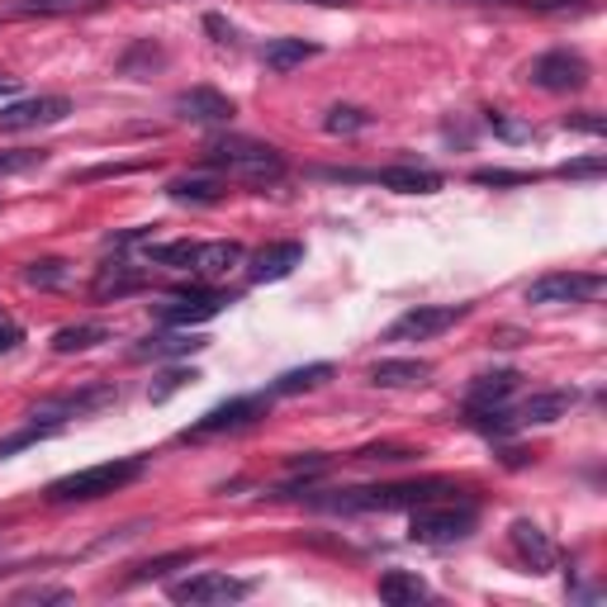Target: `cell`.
<instances>
[{
  "instance_id": "obj_36",
  "label": "cell",
  "mask_w": 607,
  "mask_h": 607,
  "mask_svg": "<svg viewBox=\"0 0 607 607\" xmlns=\"http://www.w3.org/2000/svg\"><path fill=\"white\" fill-rule=\"evenodd\" d=\"M24 342V332H20V324H14V318L6 314V309H0V356H6V351H14V347H20Z\"/></svg>"
},
{
  "instance_id": "obj_38",
  "label": "cell",
  "mask_w": 607,
  "mask_h": 607,
  "mask_svg": "<svg viewBox=\"0 0 607 607\" xmlns=\"http://www.w3.org/2000/svg\"><path fill=\"white\" fill-rule=\"evenodd\" d=\"M489 129H498V133H504V138H531V123H513L508 115H489Z\"/></svg>"
},
{
  "instance_id": "obj_7",
  "label": "cell",
  "mask_w": 607,
  "mask_h": 607,
  "mask_svg": "<svg viewBox=\"0 0 607 607\" xmlns=\"http://www.w3.org/2000/svg\"><path fill=\"white\" fill-rule=\"evenodd\" d=\"M588 77H594V71H588V62L579 58V52H569V48H550V52H541V58L527 67V81L541 86V91H550V96L584 91Z\"/></svg>"
},
{
  "instance_id": "obj_30",
  "label": "cell",
  "mask_w": 607,
  "mask_h": 607,
  "mask_svg": "<svg viewBox=\"0 0 607 607\" xmlns=\"http://www.w3.org/2000/svg\"><path fill=\"white\" fill-rule=\"evenodd\" d=\"M324 129L328 133H361V129H370V115L356 110V105H332L328 119H324Z\"/></svg>"
},
{
  "instance_id": "obj_12",
  "label": "cell",
  "mask_w": 607,
  "mask_h": 607,
  "mask_svg": "<svg viewBox=\"0 0 607 607\" xmlns=\"http://www.w3.org/2000/svg\"><path fill=\"white\" fill-rule=\"evenodd\" d=\"M71 115L67 96H29L14 100L0 110V133H24V129H48V123H62Z\"/></svg>"
},
{
  "instance_id": "obj_18",
  "label": "cell",
  "mask_w": 607,
  "mask_h": 607,
  "mask_svg": "<svg viewBox=\"0 0 607 607\" xmlns=\"http://www.w3.org/2000/svg\"><path fill=\"white\" fill-rule=\"evenodd\" d=\"M523 375L517 370H494V375H479L466 395V414H485V408H508V399L517 395Z\"/></svg>"
},
{
  "instance_id": "obj_4",
  "label": "cell",
  "mask_w": 607,
  "mask_h": 607,
  "mask_svg": "<svg viewBox=\"0 0 607 607\" xmlns=\"http://www.w3.org/2000/svg\"><path fill=\"white\" fill-rule=\"evenodd\" d=\"M479 527V508L475 504H451V498H437V504H422L408 517V537L422 546H451L466 541Z\"/></svg>"
},
{
  "instance_id": "obj_37",
  "label": "cell",
  "mask_w": 607,
  "mask_h": 607,
  "mask_svg": "<svg viewBox=\"0 0 607 607\" xmlns=\"http://www.w3.org/2000/svg\"><path fill=\"white\" fill-rule=\"evenodd\" d=\"M418 451H408V446H370V451H361L356 460H414Z\"/></svg>"
},
{
  "instance_id": "obj_22",
  "label": "cell",
  "mask_w": 607,
  "mask_h": 607,
  "mask_svg": "<svg viewBox=\"0 0 607 607\" xmlns=\"http://www.w3.org/2000/svg\"><path fill=\"white\" fill-rule=\"evenodd\" d=\"M375 594H380L389 607H414L427 598V584H422V575H414V569H385L380 584H375Z\"/></svg>"
},
{
  "instance_id": "obj_23",
  "label": "cell",
  "mask_w": 607,
  "mask_h": 607,
  "mask_svg": "<svg viewBox=\"0 0 607 607\" xmlns=\"http://www.w3.org/2000/svg\"><path fill=\"white\" fill-rule=\"evenodd\" d=\"M432 366L427 361H375L370 366V385L380 389H414V385H427Z\"/></svg>"
},
{
  "instance_id": "obj_2",
  "label": "cell",
  "mask_w": 607,
  "mask_h": 607,
  "mask_svg": "<svg viewBox=\"0 0 607 607\" xmlns=\"http://www.w3.org/2000/svg\"><path fill=\"white\" fill-rule=\"evenodd\" d=\"M148 470L142 456H119V460H105V466H86V470H71L62 479L48 485V504H91V498L105 494H119L123 485H133Z\"/></svg>"
},
{
  "instance_id": "obj_43",
  "label": "cell",
  "mask_w": 607,
  "mask_h": 607,
  "mask_svg": "<svg viewBox=\"0 0 607 607\" xmlns=\"http://www.w3.org/2000/svg\"><path fill=\"white\" fill-rule=\"evenodd\" d=\"M295 6H324V10H337V6H356V0H295Z\"/></svg>"
},
{
  "instance_id": "obj_14",
  "label": "cell",
  "mask_w": 607,
  "mask_h": 607,
  "mask_svg": "<svg viewBox=\"0 0 607 607\" xmlns=\"http://www.w3.org/2000/svg\"><path fill=\"white\" fill-rule=\"evenodd\" d=\"M513 550H517V560H523L531 575H550V569L560 565L556 541H550L537 523H527V517H523V523H513Z\"/></svg>"
},
{
  "instance_id": "obj_31",
  "label": "cell",
  "mask_w": 607,
  "mask_h": 607,
  "mask_svg": "<svg viewBox=\"0 0 607 607\" xmlns=\"http://www.w3.org/2000/svg\"><path fill=\"white\" fill-rule=\"evenodd\" d=\"M43 162H48L43 148H6L0 152V176H20V171H33Z\"/></svg>"
},
{
  "instance_id": "obj_26",
  "label": "cell",
  "mask_w": 607,
  "mask_h": 607,
  "mask_svg": "<svg viewBox=\"0 0 607 607\" xmlns=\"http://www.w3.org/2000/svg\"><path fill=\"white\" fill-rule=\"evenodd\" d=\"M100 342H110V328H100V324H67V328L52 332V351H58V356L91 351Z\"/></svg>"
},
{
  "instance_id": "obj_21",
  "label": "cell",
  "mask_w": 607,
  "mask_h": 607,
  "mask_svg": "<svg viewBox=\"0 0 607 607\" xmlns=\"http://www.w3.org/2000/svg\"><path fill=\"white\" fill-rule=\"evenodd\" d=\"M167 195L176 205H219L228 195V181L223 176H176L167 181Z\"/></svg>"
},
{
  "instance_id": "obj_19",
  "label": "cell",
  "mask_w": 607,
  "mask_h": 607,
  "mask_svg": "<svg viewBox=\"0 0 607 607\" xmlns=\"http://www.w3.org/2000/svg\"><path fill=\"white\" fill-rule=\"evenodd\" d=\"M242 242L233 238H223V242H200L195 247V261H190V276H200V280H213V276H228L233 266H242Z\"/></svg>"
},
{
  "instance_id": "obj_35",
  "label": "cell",
  "mask_w": 607,
  "mask_h": 607,
  "mask_svg": "<svg viewBox=\"0 0 607 607\" xmlns=\"http://www.w3.org/2000/svg\"><path fill=\"white\" fill-rule=\"evenodd\" d=\"M527 171H475V186H527Z\"/></svg>"
},
{
  "instance_id": "obj_34",
  "label": "cell",
  "mask_w": 607,
  "mask_h": 607,
  "mask_svg": "<svg viewBox=\"0 0 607 607\" xmlns=\"http://www.w3.org/2000/svg\"><path fill=\"white\" fill-rule=\"evenodd\" d=\"M52 432H58V427H48V422H29L24 432H14V437H6V441H0V460H6V456H14V451H24V446H33V441H48Z\"/></svg>"
},
{
  "instance_id": "obj_15",
  "label": "cell",
  "mask_w": 607,
  "mask_h": 607,
  "mask_svg": "<svg viewBox=\"0 0 607 607\" xmlns=\"http://www.w3.org/2000/svg\"><path fill=\"white\" fill-rule=\"evenodd\" d=\"M209 337H200L195 328H171V332H157V337H142V342H133V361H171V356H195L205 351Z\"/></svg>"
},
{
  "instance_id": "obj_25",
  "label": "cell",
  "mask_w": 607,
  "mask_h": 607,
  "mask_svg": "<svg viewBox=\"0 0 607 607\" xmlns=\"http://www.w3.org/2000/svg\"><path fill=\"white\" fill-rule=\"evenodd\" d=\"M309 58H318V43H304V39H271L261 48V62L271 67V71H295V67H304Z\"/></svg>"
},
{
  "instance_id": "obj_24",
  "label": "cell",
  "mask_w": 607,
  "mask_h": 607,
  "mask_svg": "<svg viewBox=\"0 0 607 607\" xmlns=\"http://www.w3.org/2000/svg\"><path fill=\"white\" fill-rule=\"evenodd\" d=\"M328 380H332V366H328V361H314V366H299V370L276 375L266 395H271V399H285V395H304V389H318V385H328Z\"/></svg>"
},
{
  "instance_id": "obj_11",
  "label": "cell",
  "mask_w": 607,
  "mask_h": 607,
  "mask_svg": "<svg viewBox=\"0 0 607 607\" xmlns=\"http://www.w3.org/2000/svg\"><path fill=\"white\" fill-rule=\"evenodd\" d=\"M337 181H375L385 190H399V195H437L446 181L441 171L432 167H418V162H399V167H380V171H332Z\"/></svg>"
},
{
  "instance_id": "obj_40",
  "label": "cell",
  "mask_w": 607,
  "mask_h": 607,
  "mask_svg": "<svg viewBox=\"0 0 607 607\" xmlns=\"http://www.w3.org/2000/svg\"><path fill=\"white\" fill-rule=\"evenodd\" d=\"M603 171H607L603 157H588V162H565L560 167V176H603Z\"/></svg>"
},
{
  "instance_id": "obj_8",
  "label": "cell",
  "mask_w": 607,
  "mask_h": 607,
  "mask_svg": "<svg viewBox=\"0 0 607 607\" xmlns=\"http://www.w3.org/2000/svg\"><path fill=\"white\" fill-rule=\"evenodd\" d=\"M247 594H252V584L247 579L213 575V569H200V575L171 584V603H190V607H223V603H238Z\"/></svg>"
},
{
  "instance_id": "obj_5",
  "label": "cell",
  "mask_w": 607,
  "mask_h": 607,
  "mask_svg": "<svg viewBox=\"0 0 607 607\" xmlns=\"http://www.w3.org/2000/svg\"><path fill=\"white\" fill-rule=\"evenodd\" d=\"M266 408H271V395H242V399H228V404H213L209 414L195 418L181 441H205V437H223V432H242V427H252L266 418Z\"/></svg>"
},
{
  "instance_id": "obj_44",
  "label": "cell",
  "mask_w": 607,
  "mask_h": 607,
  "mask_svg": "<svg viewBox=\"0 0 607 607\" xmlns=\"http://www.w3.org/2000/svg\"><path fill=\"white\" fill-rule=\"evenodd\" d=\"M20 91V77H6V71H0V96H14Z\"/></svg>"
},
{
  "instance_id": "obj_6",
  "label": "cell",
  "mask_w": 607,
  "mask_h": 607,
  "mask_svg": "<svg viewBox=\"0 0 607 607\" xmlns=\"http://www.w3.org/2000/svg\"><path fill=\"white\" fill-rule=\"evenodd\" d=\"M466 314L470 304H418V309H408L389 324L385 342H427V337H441L446 328H456Z\"/></svg>"
},
{
  "instance_id": "obj_1",
  "label": "cell",
  "mask_w": 607,
  "mask_h": 607,
  "mask_svg": "<svg viewBox=\"0 0 607 607\" xmlns=\"http://www.w3.org/2000/svg\"><path fill=\"white\" fill-rule=\"evenodd\" d=\"M451 494L446 479H414V485H375V489H347L337 498H318L324 508L337 513H414L422 504H437V498Z\"/></svg>"
},
{
  "instance_id": "obj_10",
  "label": "cell",
  "mask_w": 607,
  "mask_h": 607,
  "mask_svg": "<svg viewBox=\"0 0 607 607\" xmlns=\"http://www.w3.org/2000/svg\"><path fill=\"white\" fill-rule=\"evenodd\" d=\"M228 304H233V295H228V290L190 285V290H181L171 304H162V324L167 328H200V324H209V318H219Z\"/></svg>"
},
{
  "instance_id": "obj_27",
  "label": "cell",
  "mask_w": 607,
  "mask_h": 607,
  "mask_svg": "<svg viewBox=\"0 0 607 607\" xmlns=\"http://www.w3.org/2000/svg\"><path fill=\"white\" fill-rule=\"evenodd\" d=\"M195 247H200V242H190V238H181V242H152L148 252H142V261H152V266H171V271H190Z\"/></svg>"
},
{
  "instance_id": "obj_17",
  "label": "cell",
  "mask_w": 607,
  "mask_h": 607,
  "mask_svg": "<svg viewBox=\"0 0 607 607\" xmlns=\"http://www.w3.org/2000/svg\"><path fill=\"white\" fill-rule=\"evenodd\" d=\"M304 261V242H271L247 261V280L252 285H271V280H285Z\"/></svg>"
},
{
  "instance_id": "obj_33",
  "label": "cell",
  "mask_w": 607,
  "mask_h": 607,
  "mask_svg": "<svg viewBox=\"0 0 607 607\" xmlns=\"http://www.w3.org/2000/svg\"><path fill=\"white\" fill-rule=\"evenodd\" d=\"M67 280V261H29L24 266V285H39V290H52V285Z\"/></svg>"
},
{
  "instance_id": "obj_42",
  "label": "cell",
  "mask_w": 607,
  "mask_h": 607,
  "mask_svg": "<svg viewBox=\"0 0 607 607\" xmlns=\"http://www.w3.org/2000/svg\"><path fill=\"white\" fill-rule=\"evenodd\" d=\"M205 29H209V33H219V43H238V33H233V24H223V20H219V14H209V20H205Z\"/></svg>"
},
{
  "instance_id": "obj_32",
  "label": "cell",
  "mask_w": 607,
  "mask_h": 607,
  "mask_svg": "<svg viewBox=\"0 0 607 607\" xmlns=\"http://www.w3.org/2000/svg\"><path fill=\"white\" fill-rule=\"evenodd\" d=\"M195 380H200V375H195V370H186V366H171V370L162 375V380H157V385L148 389V399H152V404H167L171 395H181V389H186V385H195Z\"/></svg>"
},
{
  "instance_id": "obj_3",
  "label": "cell",
  "mask_w": 607,
  "mask_h": 607,
  "mask_svg": "<svg viewBox=\"0 0 607 607\" xmlns=\"http://www.w3.org/2000/svg\"><path fill=\"white\" fill-rule=\"evenodd\" d=\"M205 167L228 171V176H247V181H280L285 157H280V148L257 142V138H213V142H205Z\"/></svg>"
},
{
  "instance_id": "obj_29",
  "label": "cell",
  "mask_w": 607,
  "mask_h": 607,
  "mask_svg": "<svg viewBox=\"0 0 607 607\" xmlns=\"http://www.w3.org/2000/svg\"><path fill=\"white\" fill-rule=\"evenodd\" d=\"M96 6H105V0H14V14H77Z\"/></svg>"
},
{
  "instance_id": "obj_13",
  "label": "cell",
  "mask_w": 607,
  "mask_h": 607,
  "mask_svg": "<svg viewBox=\"0 0 607 607\" xmlns=\"http://www.w3.org/2000/svg\"><path fill=\"white\" fill-rule=\"evenodd\" d=\"M171 115L186 119V123H228L238 115V105L223 91H213V86H190V91H181L171 100Z\"/></svg>"
},
{
  "instance_id": "obj_41",
  "label": "cell",
  "mask_w": 607,
  "mask_h": 607,
  "mask_svg": "<svg viewBox=\"0 0 607 607\" xmlns=\"http://www.w3.org/2000/svg\"><path fill=\"white\" fill-rule=\"evenodd\" d=\"M565 129H584V133H603V129H607V119H598V115H569V119H565Z\"/></svg>"
},
{
  "instance_id": "obj_28",
  "label": "cell",
  "mask_w": 607,
  "mask_h": 607,
  "mask_svg": "<svg viewBox=\"0 0 607 607\" xmlns=\"http://www.w3.org/2000/svg\"><path fill=\"white\" fill-rule=\"evenodd\" d=\"M200 560V550H171V556H157V560H148V565H138L133 575H129V584H148V579H167L171 569H181V565H195Z\"/></svg>"
},
{
  "instance_id": "obj_39",
  "label": "cell",
  "mask_w": 607,
  "mask_h": 607,
  "mask_svg": "<svg viewBox=\"0 0 607 607\" xmlns=\"http://www.w3.org/2000/svg\"><path fill=\"white\" fill-rule=\"evenodd\" d=\"M71 594L67 588H24L20 594V603H67Z\"/></svg>"
},
{
  "instance_id": "obj_20",
  "label": "cell",
  "mask_w": 607,
  "mask_h": 607,
  "mask_svg": "<svg viewBox=\"0 0 607 607\" xmlns=\"http://www.w3.org/2000/svg\"><path fill=\"white\" fill-rule=\"evenodd\" d=\"M142 290V271L133 261H105L100 271H96V280H91V295L105 304V299H123V295H138Z\"/></svg>"
},
{
  "instance_id": "obj_16",
  "label": "cell",
  "mask_w": 607,
  "mask_h": 607,
  "mask_svg": "<svg viewBox=\"0 0 607 607\" xmlns=\"http://www.w3.org/2000/svg\"><path fill=\"white\" fill-rule=\"evenodd\" d=\"M508 408H513L517 427H546V422H556L575 408V389H541V395H531L523 404H508Z\"/></svg>"
},
{
  "instance_id": "obj_9",
  "label": "cell",
  "mask_w": 607,
  "mask_h": 607,
  "mask_svg": "<svg viewBox=\"0 0 607 607\" xmlns=\"http://www.w3.org/2000/svg\"><path fill=\"white\" fill-rule=\"evenodd\" d=\"M603 290H607L603 276L550 271V276L527 285V304H594V299H603Z\"/></svg>"
}]
</instances>
